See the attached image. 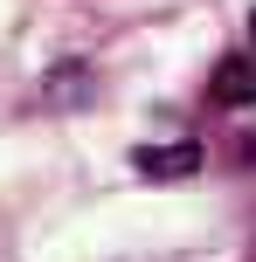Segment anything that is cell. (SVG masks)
Returning <instances> with one entry per match:
<instances>
[{
  "label": "cell",
  "instance_id": "cell-1",
  "mask_svg": "<svg viewBox=\"0 0 256 262\" xmlns=\"http://www.w3.org/2000/svg\"><path fill=\"white\" fill-rule=\"evenodd\" d=\"M208 97L215 104H256V55H229V62L215 69V83H208Z\"/></svg>",
  "mask_w": 256,
  "mask_h": 262
},
{
  "label": "cell",
  "instance_id": "cell-2",
  "mask_svg": "<svg viewBox=\"0 0 256 262\" xmlns=\"http://www.w3.org/2000/svg\"><path fill=\"white\" fill-rule=\"evenodd\" d=\"M249 35H256V14H249Z\"/></svg>",
  "mask_w": 256,
  "mask_h": 262
}]
</instances>
